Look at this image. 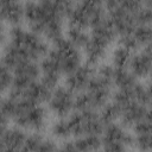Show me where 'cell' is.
<instances>
[{
  "label": "cell",
  "instance_id": "cell-1",
  "mask_svg": "<svg viewBox=\"0 0 152 152\" xmlns=\"http://www.w3.org/2000/svg\"><path fill=\"white\" fill-rule=\"evenodd\" d=\"M25 19L32 31L52 43L63 38L64 18L69 17L72 0H28Z\"/></svg>",
  "mask_w": 152,
  "mask_h": 152
},
{
  "label": "cell",
  "instance_id": "cell-2",
  "mask_svg": "<svg viewBox=\"0 0 152 152\" xmlns=\"http://www.w3.org/2000/svg\"><path fill=\"white\" fill-rule=\"evenodd\" d=\"M48 52V44L40 34L14 25L8 31V40L4 48L1 64L12 70L24 61H38L45 57Z\"/></svg>",
  "mask_w": 152,
  "mask_h": 152
},
{
  "label": "cell",
  "instance_id": "cell-3",
  "mask_svg": "<svg viewBox=\"0 0 152 152\" xmlns=\"http://www.w3.org/2000/svg\"><path fill=\"white\" fill-rule=\"evenodd\" d=\"M81 53L69 39L62 38L53 43V48L42 61V81L51 89L62 75H68L81 65Z\"/></svg>",
  "mask_w": 152,
  "mask_h": 152
},
{
  "label": "cell",
  "instance_id": "cell-4",
  "mask_svg": "<svg viewBox=\"0 0 152 152\" xmlns=\"http://www.w3.org/2000/svg\"><path fill=\"white\" fill-rule=\"evenodd\" d=\"M115 66L102 64L94 70L91 80L86 90L75 97L76 110H97L108 103L114 84Z\"/></svg>",
  "mask_w": 152,
  "mask_h": 152
},
{
  "label": "cell",
  "instance_id": "cell-5",
  "mask_svg": "<svg viewBox=\"0 0 152 152\" xmlns=\"http://www.w3.org/2000/svg\"><path fill=\"white\" fill-rule=\"evenodd\" d=\"M1 116L13 120L17 126L24 129L33 132L43 131L48 122V112L44 107L11 95L1 101Z\"/></svg>",
  "mask_w": 152,
  "mask_h": 152
},
{
  "label": "cell",
  "instance_id": "cell-6",
  "mask_svg": "<svg viewBox=\"0 0 152 152\" xmlns=\"http://www.w3.org/2000/svg\"><path fill=\"white\" fill-rule=\"evenodd\" d=\"M116 34L118 33L113 24L107 18L91 27V32L89 33V40L84 46L87 64L91 66L99 64L106 57L107 50L109 45L114 42Z\"/></svg>",
  "mask_w": 152,
  "mask_h": 152
},
{
  "label": "cell",
  "instance_id": "cell-7",
  "mask_svg": "<svg viewBox=\"0 0 152 152\" xmlns=\"http://www.w3.org/2000/svg\"><path fill=\"white\" fill-rule=\"evenodd\" d=\"M106 0H80L69 13V25L88 28L106 18Z\"/></svg>",
  "mask_w": 152,
  "mask_h": 152
},
{
  "label": "cell",
  "instance_id": "cell-8",
  "mask_svg": "<svg viewBox=\"0 0 152 152\" xmlns=\"http://www.w3.org/2000/svg\"><path fill=\"white\" fill-rule=\"evenodd\" d=\"M71 137H82L89 134H100L103 132L106 124L101 114L96 110H76L68 118Z\"/></svg>",
  "mask_w": 152,
  "mask_h": 152
},
{
  "label": "cell",
  "instance_id": "cell-9",
  "mask_svg": "<svg viewBox=\"0 0 152 152\" xmlns=\"http://www.w3.org/2000/svg\"><path fill=\"white\" fill-rule=\"evenodd\" d=\"M121 124H108L103 129L102 148L107 151H124L134 146V137Z\"/></svg>",
  "mask_w": 152,
  "mask_h": 152
},
{
  "label": "cell",
  "instance_id": "cell-10",
  "mask_svg": "<svg viewBox=\"0 0 152 152\" xmlns=\"http://www.w3.org/2000/svg\"><path fill=\"white\" fill-rule=\"evenodd\" d=\"M49 109L59 118H65L70 114L71 109L75 108L74 91H71L66 86L57 87L52 90L48 100Z\"/></svg>",
  "mask_w": 152,
  "mask_h": 152
},
{
  "label": "cell",
  "instance_id": "cell-11",
  "mask_svg": "<svg viewBox=\"0 0 152 152\" xmlns=\"http://www.w3.org/2000/svg\"><path fill=\"white\" fill-rule=\"evenodd\" d=\"M152 42V25H139L132 32L120 36V45L127 48L132 52L141 46H146Z\"/></svg>",
  "mask_w": 152,
  "mask_h": 152
},
{
  "label": "cell",
  "instance_id": "cell-12",
  "mask_svg": "<svg viewBox=\"0 0 152 152\" xmlns=\"http://www.w3.org/2000/svg\"><path fill=\"white\" fill-rule=\"evenodd\" d=\"M27 134L24 128L19 126L7 127L4 131H0V151L10 152V151H23L25 145Z\"/></svg>",
  "mask_w": 152,
  "mask_h": 152
},
{
  "label": "cell",
  "instance_id": "cell-13",
  "mask_svg": "<svg viewBox=\"0 0 152 152\" xmlns=\"http://www.w3.org/2000/svg\"><path fill=\"white\" fill-rule=\"evenodd\" d=\"M147 104L139 102V101H133L129 102L120 108V122L125 127H134L139 121H141L147 114L148 109L146 107Z\"/></svg>",
  "mask_w": 152,
  "mask_h": 152
},
{
  "label": "cell",
  "instance_id": "cell-14",
  "mask_svg": "<svg viewBox=\"0 0 152 152\" xmlns=\"http://www.w3.org/2000/svg\"><path fill=\"white\" fill-rule=\"evenodd\" d=\"M93 74H94V70L91 65L89 64L80 65L74 71L66 75L65 86L74 93H81L87 89Z\"/></svg>",
  "mask_w": 152,
  "mask_h": 152
},
{
  "label": "cell",
  "instance_id": "cell-15",
  "mask_svg": "<svg viewBox=\"0 0 152 152\" xmlns=\"http://www.w3.org/2000/svg\"><path fill=\"white\" fill-rule=\"evenodd\" d=\"M102 147V140L99 134L77 137L74 140L64 141L61 146L63 151H96Z\"/></svg>",
  "mask_w": 152,
  "mask_h": 152
},
{
  "label": "cell",
  "instance_id": "cell-16",
  "mask_svg": "<svg viewBox=\"0 0 152 152\" xmlns=\"http://www.w3.org/2000/svg\"><path fill=\"white\" fill-rule=\"evenodd\" d=\"M1 18L11 25H18L25 18V5L20 0H1Z\"/></svg>",
  "mask_w": 152,
  "mask_h": 152
},
{
  "label": "cell",
  "instance_id": "cell-17",
  "mask_svg": "<svg viewBox=\"0 0 152 152\" xmlns=\"http://www.w3.org/2000/svg\"><path fill=\"white\" fill-rule=\"evenodd\" d=\"M58 146L56 145L55 141L51 139L44 137L39 132H34L32 134H28L25 141V145L23 147V151H43V152H49V151H56Z\"/></svg>",
  "mask_w": 152,
  "mask_h": 152
},
{
  "label": "cell",
  "instance_id": "cell-18",
  "mask_svg": "<svg viewBox=\"0 0 152 152\" xmlns=\"http://www.w3.org/2000/svg\"><path fill=\"white\" fill-rule=\"evenodd\" d=\"M128 68L137 77H145L152 70V59L144 51L135 53L131 57Z\"/></svg>",
  "mask_w": 152,
  "mask_h": 152
},
{
  "label": "cell",
  "instance_id": "cell-19",
  "mask_svg": "<svg viewBox=\"0 0 152 152\" xmlns=\"http://www.w3.org/2000/svg\"><path fill=\"white\" fill-rule=\"evenodd\" d=\"M138 83L137 76L131 71L127 70L126 68H115L114 72V84L116 86L118 89L122 88H129Z\"/></svg>",
  "mask_w": 152,
  "mask_h": 152
},
{
  "label": "cell",
  "instance_id": "cell-20",
  "mask_svg": "<svg viewBox=\"0 0 152 152\" xmlns=\"http://www.w3.org/2000/svg\"><path fill=\"white\" fill-rule=\"evenodd\" d=\"M68 39L77 48H84L89 40V33L86 28L69 25L68 28Z\"/></svg>",
  "mask_w": 152,
  "mask_h": 152
},
{
  "label": "cell",
  "instance_id": "cell-21",
  "mask_svg": "<svg viewBox=\"0 0 152 152\" xmlns=\"http://www.w3.org/2000/svg\"><path fill=\"white\" fill-rule=\"evenodd\" d=\"M131 57H132V51L128 50L127 48L122 46V45H119L113 51V55H112L113 66H115V68H127Z\"/></svg>",
  "mask_w": 152,
  "mask_h": 152
},
{
  "label": "cell",
  "instance_id": "cell-22",
  "mask_svg": "<svg viewBox=\"0 0 152 152\" xmlns=\"http://www.w3.org/2000/svg\"><path fill=\"white\" fill-rule=\"evenodd\" d=\"M51 133L53 137L58 138V139H68L71 137V132H70V127L68 124V119L65 118H61L58 121L53 122L51 126Z\"/></svg>",
  "mask_w": 152,
  "mask_h": 152
},
{
  "label": "cell",
  "instance_id": "cell-23",
  "mask_svg": "<svg viewBox=\"0 0 152 152\" xmlns=\"http://www.w3.org/2000/svg\"><path fill=\"white\" fill-rule=\"evenodd\" d=\"M134 147L141 151H152V132L135 133Z\"/></svg>",
  "mask_w": 152,
  "mask_h": 152
},
{
  "label": "cell",
  "instance_id": "cell-24",
  "mask_svg": "<svg viewBox=\"0 0 152 152\" xmlns=\"http://www.w3.org/2000/svg\"><path fill=\"white\" fill-rule=\"evenodd\" d=\"M13 82V72L10 68L1 64V72H0V84H1V91H5L6 89H10Z\"/></svg>",
  "mask_w": 152,
  "mask_h": 152
},
{
  "label": "cell",
  "instance_id": "cell-25",
  "mask_svg": "<svg viewBox=\"0 0 152 152\" xmlns=\"http://www.w3.org/2000/svg\"><path fill=\"white\" fill-rule=\"evenodd\" d=\"M146 91H147V104H150L151 108H152V82L146 88Z\"/></svg>",
  "mask_w": 152,
  "mask_h": 152
},
{
  "label": "cell",
  "instance_id": "cell-26",
  "mask_svg": "<svg viewBox=\"0 0 152 152\" xmlns=\"http://www.w3.org/2000/svg\"><path fill=\"white\" fill-rule=\"evenodd\" d=\"M144 52L152 59V42L151 43H148L146 46H145V50H144Z\"/></svg>",
  "mask_w": 152,
  "mask_h": 152
},
{
  "label": "cell",
  "instance_id": "cell-27",
  "mask_svg": "<svg viewBox=\"0 0 152 152\" xmlns=\"http://www.w3.org/2000/svg\"><path fill=\"white\" fill-rule=\"evenodd\" d=\"M150 113H151V116H152V112H150Z\"/></svg>",
  "mask_w": 152,
  "mask_h": 152
},
{
  "label": "cell",
  "instance_id": "cell-28",
  "mask_svg": "<svg viewBox=\"0 0 152 152\" xmlns=\"http://www.w3.org/2000/svg\"><path fill=\"white\" fill-rule=\"evenodd\" d=\"M78 1H80V0H78Z\"/></svg>",
  "mask_w": 152,
  "mask_h": 152
}]
</instances>
